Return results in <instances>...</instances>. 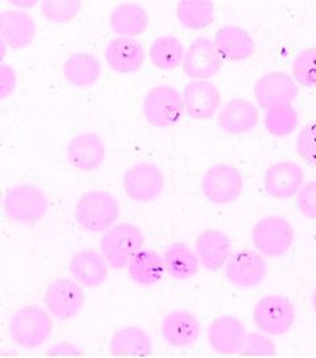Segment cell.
Masks as SVG:
<instances>
[{
  "label": "cell",
  "instance_id": "1",
  "mask_svg": "<svg viewBox=\"0 0 316 358\" xmlns=\"http://www.w3.org/2000/svg\"><path fill=\"white\" fill-rule=\"evenodd\" d=\"M119 215V203L107 191H86L76 206L77 222L83 229L92 234L108 231L117 222Z\"/></svg>",
  "mask_w": 316,
  "mask_h": 358
},
{
  "label": "cell",
  "instance_id": "2",
  "mask_svg": "<svg viewBox=\"0 0 316 358\" xmlns=\"http://www.w3.org/2000/svg\"><path fill=\"white\" fill-rule=\"evenodd\" d=\"M50 315L38 306H25L12 315L10 334L16 345L34 349L45 344L53 332Z\"/></svg>",
  "mask_w": 316,
  "mask_h": 358
},
{
  "label": "cell",
  "instance_id": "3",
  "mask_svg": "<svg viewBox=\"0 0 316 358\" xmlns=\"http://www.w3.org/2000/svg\"><path fill=\"white\" fill-rule=\"evenodd\" d=\"M144 234L135 224L123 223L110 228L103 236L101 249L104 259L113 268H128L144 246Z\"/></svg>",
  "mask_w": 316,
  "mask_h": 358
},
{
  "label": "cell",
  "instance_id": "4",
  "mask_svg": "<svg viewBox=\"0 0 316 358\" xmlns=\"http://www.w3.org/2000/svg\"><path fill=\"white\" fill-rule=\"evenodd\" d=\"M185 112L183 96L173 86H157L150 90L144 99L145 120L159 129L177 125Z\"/></svg>",
  "mask_w": 316,
  "mask_h": 358
},
{
  "label": "cell",
  "instance_id": "5",
  "mask_svg": "<svg viewBox=\"0 0 316 358\" xmlns=\"http://www.w3.org/2000/svg\"><path fill=\"white\" fill-rule=\"evenodd\" d=\"M3 207L7 217L12 222L34 224L45 216L48 198L45 192L36 186L20 185L7 190Z\"/></svg>",
  "mask_w": 316,
  "mask_h": 358
},
{
  "label": "cell",
  "instance_id": "6",
  "mask_svg": "<svg viewBox=\"0 0 316 358\" xmlns=\"http://www.w3.org/2000/svg\"><path fill=\"white\" fill-rule=\"evenodd\" d=\"M294 320L295 310L287 296H265L253 308V322L264 335L274 337L285 335L293 328Z\"/></svg>",
  "mask_w": 316,
  "mask_h": 358
},
{
  "label": "cell",
  "instance_id": "7",
  "mask_svg": "<svg viewBox=\"0 0 316 358\" xmlns=\"http://www.w3.org/2000/svg\"><path fill=\"white\" fill-rule=\"evenodd\" d=\"M252 240L264 256L281 257L293 245V227L281 216H266L254 225Z\"/></svg>",
  "mask_w": 316,
  "mask_h": 358
},
{
  "label": "cell",
  "instance_id": "8",
  "mask_svg": "<svg viewBox=\"0 0 316 358\" xmlns=\"http://www.w3.org/2000/svg\"><path fill=\"white\" fill-rule=\"evenodd\" d=\"M244 190V179L238 169L229 164H217L208 169L202 179L203 195L216 204L237 201Z\"/></svg>",
  "mask_w": 316,
  "mask_h": 358
},
{
  "label": "cell",
  "instance_id": "9",
  "mask_svg": "<svg viewBox=\"0 0 316 358\" xmlns=\"http://www.w3.org/2000/svg\"><path fill=\"white\" fill-rule=\"evenodd\" d=\"M46 308L58 320L74 319L85 304V292L78 282L58 278L48 285L45 291Z\"/></svg>",
  "mask_w": 316,
  "mask_h": 358
},
{
  "label": "cell",
  "instance_id": "10",
  "mask_svg": "<svg viewBox=\"0 0 316 358\" xmlns=\"http://www.w3.org/2000/svg\"><path fill=\"white\" fill-rule=\"evenodd\" d=\"M165 178L158 166L150 162L136 164L124 173L125 194L138 203L156 201L164 190Z\"/></svg>",
  "mask_w": 316,
  "mask_h": 358
},
{
  "label": "cell",
  "instance_id": "11",
  "mask_svg": "<svg viewBox=\"0 0 316 358\" xmlns=\"http://www.w3.org/2000/svg\"><path fill=\"white\" fill-rule=\"evenodd\" d=\"M226 275L235 287L252 289L266 278L268 265L260 253L252 249H241L227 261Z\"/></svg>",
  "mask_w": 316,
  "mask_h": 358
},
{
  "label": "cell",
  "instance_id": "12",
  "mask_svg": "<svg viewBox=\"0 0 316 358\" xmlns=\"http://www.w3.org/2000/svg\"><path fill=\"white\" fill-rule=\"evenodd\" d=\"M298 85L293 77L282 71L262 76L254 86V96L262 110L292 104L298 96Z\"/></svg>",
  "mask_w": 316,
  "mask_h": 358
},
{
  "label": "cell",
  "instance_id": "13",
  "mask_svg": "<svg viewBox=\"0 0 316 358\" xmlns=\"http://www.w3.org/2000/svg\"><path fill=\"white\" fill-rule=\"evenodd\" d=\"M182 66L185 74L195 80H207L216 76L222 69V58L214 41L206 37L195 38L185 53Z\"/></svg>",
  "mask_w": 316,
  "mask_h": 358
},
{
  "label": "cell",
  "instance_id": "14",
  "mask_svg": "<svg viewBox=\"0 0 316 358\" xmlns=\"http://www.w3.org/2000/svg\"><path fill=\"white\" fill-rule=\"evenodd\" d=\"M305 185V171L294 161H280L269 166L264 177V187L275 199H290Z\"/></svg>",
  "mask_w": 316,
  "mask_h": 358
},
{
  "label": "cell",
  "instance_id": "15",
  "mask_svg": "<svg viewBox=\"0 0 316 358\" xmlns=\"http://www.w3.org/2000/svg\"><path fill=\"white\" fill-rule=\"evenodd\" d=\"M185 111L194 120H210L222 106V95L208 80L190 82L182 94Z\"/></svg>",
  "mask_w": 316,
  "mask_h": 358
},
{
  "label": "cell",
  "instance_id": "16",
  "mask_svg": "<svg viewBox=\"0 0 316 358\" xmlns=\"http://www.w3.org/2000/svg\"><path fill=\"white\" fill-rule=\"evenodd\" d=\"M247 331L236 316H220L215 319L207 332V340L213 350L220 355H238L245 343Z\"/></svg>",
  "mask_w": 316,
  "mask_h": 358
},
{
  "label": "cell",
  "instance_id": "17",
  "mask_svg": "<svg viewBox=\"0 0 316 358\" xmlns=\"http://www.w3.org/2000/svg\"><path fill=\"white\" fill-rule=\"evenodd\" d=\"M161 335L170 347H192L202 335V324L194 313L183 310L173 311L164 317Z\"/></svg>",
  "mask_w": 316,
  "mask_h": 358
},
{
  "label": "cell",
  "instance_id": "18",
  "mask_svg": "<svg viewBox=\"0 0 316 358\" xmlns=\"http://www.w3.org/2000/svg\"><path fill=\"white\" fill-rule=\"evenodd\" d=\"M104 59L116 73L134 74L144 65L145 50L135 38L119 36L106 46Z\"/></svg>",
  "mask_w": 316,
  "mask_h": 358
},
{
  "label": "cell",
  "instance_id": "19",
  "mask_svg": "<svg viewBox=\"0 0 316 358\" xmlns=\"http://www.w3.org/2000/svg\"><path fill=\"white\" fill-rule=\"evenodd\" d=\"M69 164L82 173L101 168L106 159V146L98 134H82L69 143L66 149Z\"/></svg>",
  "mask_w": 316,
  "mask_h": 358
},
{
  "label": "cell",
  "instance_id": "20",
  "mask_svg": "<svg viewBox=\"0 0 316 358\" xmlns=\"http://www.w3.org/2000/svg\"><path fill=\"white\" fill-rule=\"evenodd\" d=\"M214 44L220 58L229 62L244 61L256 50L252 36L237 25H226L220 28L215 34Z\"/></svg>",
  "mask_w": 316,
  "mask_h": 358
},
{
  "label": "cell",
  "instance_id": "21",
  "mask_svg": "<svg viewBox=\"0 0 316 358\" xmlns=\"http://www.w3.org/2000/svg\"><path fill=\"white\" fill-rule=\"evenodd\" d=\"M195 252L204 268L217 271L231 257V240L220 229H206L195 240Z\"/></svg>",
  "mask_w": 316,
  "mask_h": 358
},
{
  "label": "cell",
  "instance_id": "22",
  "mask_svg": "<svg viewBox=\"0 0 316 358\" xmlns=\"http://www.w3.org/2000/svg\"><path fill=\"white\" fill-rule=\"evenodd\" d=\"M1 41L12 49H23L32 44L36 36L34 17L28 12L6 10L0 15Z\"/></svg>",
  "mask_w": 316,
  "mask_h": 358
},
{
  "label": "cell",
  "instance_id": "23",
  "mask_svg": "<svg viewBox=\"0 0 316 358\" xmlns=\"http://www.w3.org/2000/svg\"><path fill=\"white\" fill-rule=\"evenodd\" d=\"M259 110L247 99H232L228 101L217 116V125L229 134L250 132L259 124Z\"/></svg>",
  "mask_w": 316,
  "mask_h": 358
},
{
  "label": "cell",
  "instance_id": "24",
  "mask_svg": "<svg viewBox=\"0 0 316 358\" xmlns=\"http://www.w3.org/2000/svg\"><path fill=\"white\" fill-rule=\"evenodd\" d=\"M70 274L85 289H96L108 277V264L95 250H80L70 261Z\"/></svg>",
  "mask_w": 316,
  "mask_h": 358
},
{
  "label": "cell",
  "instance_id": "25",
  "mask_svg": "<svg viewBox=\"0 0 316 358\" xmlns=\"http://www.w3.org/2000/svg\"><path fill=\"white\" fill-rule=\"evenodd\" d=\"M164 262L168 275L177 280H192L201 265L196 252L186 243H173L164 253Z\"/></svg>",
  "mask_w": 316,
  "mask_h": 358
},
{
  "label": "cell",
  "instance_id": "26",
  "mask_svg": "<svg viewBox=\"0 0 316 358\" xmlns=\"http://www.w3.org/2000/svg\"><path fill=\"white\" fill-rule=\"evenodd\" d=\"M102 74V65L96 57L90 53H76L64 64V76L70 85L86 89L98 82Z\"/></svg>",
  "mask_w": 316,
  "mask_h": 358
},
{
  "label": "cell",
  "instance_id": "27",
  "mask_svg": "<svg viewBox=\"0 0 316 358\" xmlns=\"http://www.w3.org/2000/svg\"><path fill=\"white\" fill-rule=\"evenodd\" d=\"M127 268L131 280L140 286H155L166 273L164 257L152 249H141Z\"/></svg>",
  "mask_w": 316,
  "mask_h": 358
},
{
  "label": "cell",
  "instance_id": "28",
  "mask_svg": "<svg viewBox=\"0 0 316 358\" xmlns=\"http://www.w3.org/2000/svg\"><path fill=\"white\" fill-rule=\"evenodd\" d=\"M110 352L113 356H150L152 338L140 327H125L113 336Z\"/></svg>",
  "mask_w": 316,
  "mask_h": 358
},
{
  "label": "cell",
  "instance_id": "29",
  "mask_svg": "<svg viewBox=\"0 0 316 358\" xmlns=\"http://www.w3.org/2000/svg\"><path fill=\"white\" fill-rule=\"evenodd\" d=\"M110 24L113 32L120 37L135 38L147 29V12L136 3H123L113 10Z\"/></svg>",
  "mask_w": 316,
  "mask_h": 358
},
{
  "label": "cell",
  "instance_id": "30",
  "mask_svg": "<svg viewBox=\"0 0 316 358\" xmlns=\"http://www.w3.org/2000/svg\"><path fill=\"white\" fill-rule=\"evenodd\" d=\"M185 48L174 36H161L149 49V58L155 66L161 70H174L183 64Z\"/></svg>",
  "mask_w": 316,
  "mask_h": 358
},
{
  "label": "cell",
  "instance_id": "31",
  "mask_svg": "<svg viewBox=\"0 0 316 358\" xmlns=\"http://www.w3.org/2000/svg\"><path fill=\"white\" fill-rule=\"evenodd\" d=\"M177 19L187 29H203L214 22L215 6L211 1H182L177 4Z\"/></svg>",
  "mask_w": 316,
  "mask_h": 358
},
{
  "label": "cell",
  "instance_id": "32",
  "mask_svg": "<svg viewBox=\"0 0 316 358\" xmlns=\"http://www.w3.org/2000/svg\"><path fill=\"white\" fill-rule=\"evenodd\" d=\"M265 127L274 137H286L298 127V113L292 104L277 106L266 110Z\"/></svg>",
  "mask_w": 316,
  "mask_h": 358
},
{
  "label": "cell",
  "instance_id": "33",
  "mask_svg": "<svg viewBox=\"0 0 316 358\" xmlns=\"http://www.w3.org/2000/svg\"><path fill=\"white\" fill-rule=\"evenodd\" d=\"M292 73L298 86L316 89V48H307L296 55Z\"/></svg>",
  "mask_w": 316,
  "mask_h": 358
},
{
  "label": "cell",
  "instance_id": "34",
  "mask_svg": "<svg viewBox=\"0 0 316 358\" xmlns=\"http://www.w3.org/2000/svg\"><path fill=\"white\" fill-rule=\"evenodd\" d=\"M82 7L79 0H49L41 3V12L46 20L55 24H65L74 19Z\"/></svg>",
  "mask_w": 316,
  "mask_h": 358
},
{
  "label": "cell",
  "instance_id": "35",
  "mask_svg": "<svg viewBox=\"0 0 316 358\" xmlns=\"http://www.w3.org/2000/svg\"><path fill=\"white\" fill-rule=\"evenodd\" d=\"M278 353L277 345L271 338L260 334H247L245 343L240 350V356H275Z\"/></svg>",
  "mask_w": 316,
  "mask_h": 358
},
{
  "label": "cell",
  "instance_id": "36",
  "mask_svg": "<svg viewBox=\"0 0 316 358\" xmlns=\"http://www.w3.org/2000/svg\"><path fill=\"white\" fill-rule=\"evenodd\" d=\"M296 150L305 162L316 166V122L307 124L298 134Z\"/></svg>",
  "mask_w": 316,
  "mask_h": 358
},
{
  "label": "cell",
  "instance_id": "37",
  "mask_svg": "<svg viewBox=\"0 0 316 358\" xmlns=\"http://www.w3.org/2000/svg\"><path fill=\"white\" fill-rule=\"evenodd\" d=\"M298 208L306 219L316 220V180H310L296 194Z\"/></svg>",
  "mask_w": 316,
  "mask_h": 358
},
{
  "label": "cell",
  "instance_id": "38",
  "mask_svg": "<svg viewBox=\"0 0 316 358\" xmlns=\"http://www.w3.org/2000/svg\"><path fill=\"white\" fill-rule=\"evenodd\" d=\"M16 87V74L15 70L8 65L0 66V95L1 99H6Z\"/></svg>",
  "mask_w": 316,
  "mask_h": 358
},
{
  "label": "cell",
  "instance_id": "39",
  "mask_svg": "<svg viewBox=\"0 0 316 358\" xmlns=\"http://www.w3.org/2000/svg\"><path fill=\"white\" fill-rule=\"evenodd\" d=\"M48 355L49 356H52V355H55V356H82L83 353L79 350L77 345L68 343V341H62L52 348L48 352Z\"/></svg>",
  "mask_w": 316,
  "mask_h": 358
},
{
  "label": "cell",
  "instance_id": "40",
  "mask_svg": "<svg viewBox=\"0 0 316 358\" xmlns=\"http://www.w3.org/2000/svg\"><path fill=\"white\" fill-rule=\"evenodd\" d=\"M15 6H17V7H28V6H34V4H36V1H34V3H13Z\"/></svg>",
  "mask_w": 316,
  "mask_h": 358
},
{
  "label": "cell",
  "instance_id": "41",
  "mask_svg": "<svg viewBox=\"0 0 316 358\" xmlns=\"http://www.w3.org/2000/svg\"><path fill=\"white\" fill-rule=\"evenodd\" d=\"M313 307H314V310H315L316 313V287L314 289V291H313Z\"/></svg>",
  "mask_w": 316,
  "mask_h": 358
}]
</instances>
